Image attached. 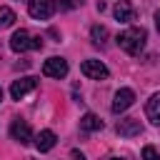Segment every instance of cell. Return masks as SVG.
<instances>
[{"label": "cell", "instance_id": "1", "mask_svg": "<svg viewBox=\"0 0 160 160\" xmlns=\"http://www.w3.org/2000/svg\"><path fill=\"white\" fill-rule=\"evenodd\" d=\"M145 40H148V32L142 28H138V25H132V28H128V30H122L118 35V45L128 55H140V50L145 48Z\"/></svg>", "mask_w": 160, "mask_h": 160}, {"label": "cell", "instance_id": "2", "mask_svg": "<svg viewBox=\"0 0 160 160\" xmlns=\"http://www.w3.org/2000/svg\"><path fill=\"white\" fill-rule=\"evenodd\" d=\"M55 10V0H28V12L35 20H48Z\"/></svg>", "mask_w": 160, "mask_h": 160}, {"label": "cell", "instance_id": "3", "mask_svg": "<svg viewBox=\"0 0 160 160\" xmlns=\"http://www.w3.org/2000/svg\"><path fill=\"white\" fill-rule=\"evenodd\" d=\"M42 75L45 78H65L68 75V60H62V58H48L45 62H42Z\"/></svg>", "mask_w": 160, "mask_h": 160}, {"label": "cell", "instance_id": "4", "mask_svg": "<svg viewBox=\"0 0 160 160\" xmlns=\"http://www.w3.org/2000/svg\"><path fill=\"white\" fill-rule=\"evenodd\" d=\"M80 70H82V75L90 78V80H105V78L110 75V70H108L100 60H82Z\"/></svg>", "mask_w": 160, "mask_h": 160}, {"label": "cell", "instance_id": "5", "mask_svg": "<svg viewBox=\"0 0 160 160\" xmlns=\"http://www.w3.org/2000/svg\"><path fill=\"white\" fill-rule=\"evenodd\" d=\"M35 88H38V78H20V80H15L10 85V95H12V100H22Z\"/></svg>", "mask_w": 160, "mask_h": 160}, {"label": "cell", "instance_id": "6", "mask_svg": "<svg viewBox=\"0 0 160 160\" xmlns=\"http://www.w3.org/2000/svg\"><path fill=\"white\" fill-rule=\"evenodd\" d=\"M132 102H135V92H132L130 88H120V90L115 92V100H112V112L120 115V112H125Z\"/></svg>", "mask_w": 160, "mask_h": 160}, {"label": "cell", "instance_id": "7", "mask_svg": "<svg viewBox=\"0 0 160 160\" xmlns=\"http://www.w3.org/2000/svg\"><path fill=\"white\" fill-rule=\"evenodd\" d=\"M140 132H142V122L138 118H125V120L118 122V135L120 138H135Z\"/></svg>", "mask_w": 160, "mask_h": 160}, {"label": "cell", "instance_id": "8", "mask_svg": "<svg viewBox=\"0 0 160 160\" xmlns=\"http://www.w3.org/2000/svg\"><path fill=\"white\" fill-rule=\"evenodd\" d=\"M10 135H12V140H18L20 145L30 142V138H32L30 125H28V122H22V120H15V122L10 125Z\"/></svg>", "mask_w": 160, "mask_h": 160}, {"label": "cell", "instance_id": "9", "mask_svg": "<svg viewBox=\"0 0 160 160\" xmlns=\"http://www.w3.org/2000/svg\"><path fill=\"white\" fill-rule=\"evenodd\" d=\"M10 48L15 50V52H25V50H30V32L28 30H15L12 32V38H10Z\"/></svg>", "mask_w": 160, "mask_h": 160}, {"label": "cell", "instance_id": "10", "mask_svg": "<svg viewBox=\"0 0 160 160\" xmlns=\"http://www.w3.org/2000/svg\"><path fill=\"white\" fill-rule=\"evenodd\" d=\"M55 142H58V138H55V132H52V130H40V132L35 135V148H38L40 152L52 150V148H55Z\"/></svg>", "mask_w": 160, "mask_h": 160}, {"label": "cell", "instance_id": "11", "mask_svg": "<svg viewBox=\"0 0 160 160\" xmlns=\"http://www.w3.org/2000/svg\"><path fill=\"white\" fill-rule=\"evenodd\" d=\"M145 115H148V120L152 125H160V92L150 95V100L145 105Z\"/></svg>", "mask_w": 160, "mask_h": 160}, {"label": "cell", "instance_id": "12", "mask_svg": "<svg viewBox=\"0 0 160 160\" xmlns=\"http://www.w3.org/2000/svg\"><path fill=\"white\" fill-rule=\"evenodd\" d=\"M112 12H115V18H118L120 22H132V20H135V10H132V5H130L128 0H120Z\"/></svg>", "mask_w": 160, "mask_h": 160}, {"label": "cell", "instance_id": "13", "mask_svg": "<svg viewBox=\"0 0 160 160\" xmlns=\"http://www.w3.org/2000/svg\"><path fill=\"white\" fill-rule=\"evenodd\" d=\"M80 128H82L85 132H95V130H102V120H100L95 112H85V115L80 118Z\"/></svg>", "mask_w": 160, "mask_h": 160}, {"label": "cell", "instance_id": "14", "mask_svg": "<svg viewBox=\"0 0 160 160\" xmlns=\"http://www.w3.org/2000/svg\"><path fill=\"white\" fill-rule=\"evenodd\" d=\"M90 35H92V42L95 45H105V40H108V28L105 25H92V30H90Z\"/></svg>", "mask_w": 160, "mask_h": 160}, {"label": "cell", "instance_id": "15", "mask_svg": "<svg viewBox=\"0 0 160 160\" xmlns=\"http://www.w3.org/2000/svg\"><path fill=\"white\" fill-rule=\"evenodd\" d=\"M12 22H15V12L10 8H0V25L2 28H10Z\"/></svg>", "mask_w": 160, "mask_h": 160}, {"label": "cell", "instance_id": "16", "mask_svg": "<svg viewBox=\"0 0 160 160\" xmlns=\"http://www.w3.org/2000/svg\"><path fill=\"white\" fill-rule=\"evenodd\" d=\"M142 158H158L160 160V150H155L152 145H145L142 148Z\"/></svg>", "mask_w": 160, "mask_h": 160}, {"label": "cell", "instance_id": "17", "mask_svg": "<svg viewBox=\"0 0 160 160\" xmlns=\"http://www.w3.org/2000/svg\"><path fill=\"white\" fill-rule=\"evenodd\" d=\"M55 5H58V8H60V10H72V8H75V5H78V0H58V2H55Z\"/></svg>", "mask_w": 160, "mask_h": 160}, {"label": "cell", "instance_id": "18", "mask_svg": "<svg viewBox=\"0 0 160 160\" xmlns=\"http://www.w3.org/2000/svg\"><path fill=\"white\" fill-rule=\"evenodd\" d=\"M42 48V38L38 35V38H30V50H40Z\"/></svg>", "mask_w": 160, "mask_h": 160}, {"label": "cell", "instance_id": "19", "mask_svg": "<svg viewBox=\"0 0 160 160\" xmlns=\"http://www.w3.org/2000/svg\"><path fill=\"white\" fill-rule=\"evenodd\" d=\"M155 28H158V32H160V10L155 12Z\"/></svg>", "mask_w": 160, "mask_h": 160}, {"label": "cell", "instance_id": "20", "mask_svg": "<svg viewBox=\"0 0 160 160\" xmlns=\"http://www.w3.org/2000/svg\"><path fill=\"white\" fill-rule=\"evenodd\" d=\"M0 102H2V88H0Z\"/></svg>", "mask_w": 160, "mask_h": 160}]
</instances>
